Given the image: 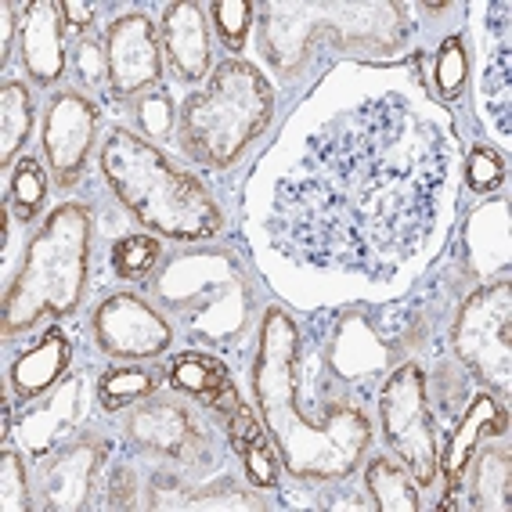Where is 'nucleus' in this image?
<instances>
[{"instance_id": "1", "label": "nucleus", "mask_w": 512, "mask_h": 512, "mask_svg": "<svg viewBox=\"0 0 512 512\" xmlns=\"http://www.w3.org/2000/svg\"><path fill=\"white\" fill-rule=\"evenodd\" d=\"M444 166L440 134L397 94L365 101L311 134L278 181L275 246L314 267L394 275L430 231Z\"/></svg>"}, {"instance_id": "2", "label": "nucleus", "mask_w": 512, "mask_h": 512, "mask_svg": "<svg viewBox=\"0 0 512 512\" xmlns=\"http://www.w3.org/2000/svg\"><path fill=\"white\" fill-rule=\"evenodd\" d=\"M296 368H300V332L282 307H271L260 325L253 361V394L264 415L267 437L275 440L285 469L300 480H343L350 476L368 444L372 426L350 401H336L329 415L303 419L296 404Z\"/></svg>"}, {"instance_id": "3", "label": "nucleus", "mask_w": 512, "mask_h": 512, "mask_svg": "<svg viewBox=\"0 0 512 512\" xmlns=\"http://www.w3.org/2000/svg\"><path fill=\"white\" fill-rule=\"evenodd\" d=\"M101 174L145 228L177 242H206L224 228V213L210 192L159 152L156 145L130 130H112L101 145Z\"/></svg>"}, {"instance_id": "4", "label": "nucleus", "mask_w": 512, "mask_h": 512, "mask_svg": "<svg viewBox=\"0 0 512 512\" xmlns=\"http://www.w3.org/2000/svg\"><path fill=\"white\" fill-rule=\"evenodd\" d=\"M264 19L267 62L282 76L300 73L307 44L332 37L347 51L361 55H390L408 37L404 8L394 0H285V4H260Z\"/></svg>"}, {"instance_id": "5", "label": "nucleus", "mask_w": 512, "mask_h": 512, "mask_svg": "<svg viewBox=\"0 0 512 512\" xmlns=\"http://www.w3.org/2000/svg\"><path fill=\"white\" fill-rule=\"evenodd\" d=\"M87 260H91V213L76 202H65L47 213L19 278L4 293V311H0L4 332L15 336L44 318L76 314L87 289Z\"/></svg>"}, {"instance_id": "6", "label": "nucleus", "mask_w": 512, "mask_h": 512, "mask_svg": "<svg viewBox=\"0 0 512 512\" xmlns=\"http://www.w3.org/2000/svg\"><path fill=\"white\" fill-rule=\"evenodd\" d=\"M275 91L249 62H224L213 69L206 91L184 101L177 141L195 163L228 170L271 123Z\"/></svg>"}, {"instance_id": "7", "label": "nucleus", "mask_w": 512, "mask_h": 512, "mask_svg": "<svg viewBox=\"0 0 512 512\" xmlns=\"http://www.w3.org/2000/svg\"><path fill=\"white\" fill-rule=\"evenodd\" d=\"M379 422H383L386 440L394 444L401 462L412 469L415 484H433L440 469V451L426 375L419 365H401L386 379L383 394H379Z\"/></svg>"}, {"instance_id": "8", "label": "nucleus", "mask_w": 512, "mask_h": 512, "mask_svg": "<svg viewBox=\"0 0 512 512\" xmlns=\"http://www.w3.org/2000/svg\"><path fill=\"white\" fill-rule=\"evenodd\" d=\"M455 354L494 390L512 383V289L494 282L473 293L455 321Z\"/></svg>"}, {"instance_id": "9", "label": "nucleus", "mask_w": 512, "mask_h": 512, "mask_svg": "<svg viewBox=\"0 0 512 512\" xmlns=\"http://www.w3.org/2000/svg\"><path fill=\"white\" fill-rule=\"evenodd\" d=\"M163 76V47L145 15H123L105 33V80L116 98L152 91Z\"/></svg>"}, {"instance_id": "10", "label": "nucleus", "mask_w": 512, "mask_h": 512, "mask_svg": "<svg viewBox=\"0 0 512 512\" xmlns=\"http://www.w3.org/2000/svg\"><path fill=\"white\" fill-rule=\"evenodd\" d=\"M94 339L109 357H159L170 347V321L138 296L116 293L94 311Z\"/></svg>"}, {"instance_id": "11", "label": "nucleus", "mask_w": 512, "mask_h": 512, "mask_svg": "<svg viewBox=\"0 0 512 512\" xmlns=\"http://www.w3.org/2000/svg\"><path fill=\"white\" fill-rule=\"evenodd\" d=\"M94 130H98V109L83 94L65 91L51 101L44 119V152L55 170L58 184H76L91 152Z\"/></svg>"}, {"instance_id": "12", "label": "nucleus", "mask_w": 512, "mask_h": 512, "mask_svg": "<svg viewBox=\"0 0 512 512\" xmlns=\"http://www.w3.org/2000/svg\"><path fill=\"white\" fill-rule=\"evenodd\" d=\"M19 58L40 87H55L65 73V15L58 0H33L19 22Z\"/></svg>"}, {"instance_id": "13", "label": "nucleus", "mask_w": 512, "mask_h": 512, "mask_svg": "<svg viewBox=\"0 0 512 512\" xmlns=\"http://www.w3.org/2000/svg\"><path fill=\"white\" fill-rule=\"evenodd\" d=\"M210 26L206 8L195 0H177L163 11V55L174 73L188 83H199L210 69Z\"/></svg>"}, {"instance_id": "14", "label": "nucleus", "mask_w": 512, "mask_h": 512, "mask_svg": "<svg viewBox=\"0 0 512 512\" xmlns=\"http://www.w3.org/2000/svg\"><path fill=\"white\" fill-rule=\"evenodd\" d=\"M505 430H509V419H505L502 404L494 401L491 394L473 397L466 419L458 422L455 437H451L448 451L440 455V469H444V480H448L451 491H458V484H462V476H466L469 462H473V451L480 448V440L505 437Z\"/></svg>"}, {"instance_id": "15", "label": "nucleus", "mask_w": 512, "mask_h": 512, "mask_svg": "<svg viewBox=\"0 0 512 512\" xmlns=\"http://www.w3.org/2000/svg\"><path fill=\"white\" fill-rule=\"evenodd\" d=\"M170 386H177V390H184V394H192V397H202V401L210 404L213 412L224 415V419L242 404V397H238L235 383L228 379L224 365L206 354L177 357L174 365H170Z\"/></svg>"}, {"instance_id": "16", "label": "nucleus", "mask_w": 512, "mask_h": 512, "mask_svg": "<svg viewBox=\"0 0 512 512\" xmlns=\"http://www.w3.org/2000/svg\"><path fill=\"white\" fill-rule=\"evenodd\" d=\"M130 433H134V440H141L145 448L159 451V455H174V458L184 455V451H192L195 440H199L188 412L166 401H152V404H145L141 412H134Z\"/></svg>"}, {"instance_id": "17", "label": "nucleus", "mask_w": 512, "mask_h": 512, "mask_svg": "<svg viewBox=\"0 0 512 512\" xmlns=\"http://www.w3.org/2000/svg\"><path fill=\"white\" fill-rule=\"evenodd\" d=\"M69 357H73V347H69L65 332L51 329L37 347L26 350V354L15 361V368H11L15 394H19L22 401H33V397H40L44 390H51L65 375V368H69Z\"/></svg>"}, {"instance_id": "18", "label": "nucleus", "mask_w": 512, "mask_h": 512, "mask_svg": "<svg viewBox=\"0 0 512 512\" xmlns=\"http://www.w3.org/2000/svg\"><path fill=\"white\" fill-rule=\"evenodd\" d=\"M365 487L379 512H419V487L412 469L397 458H375L365 473Z\"/></svg>"}, {"instance_id": "19", "label": "nucleus", "mask_w": 512, "mask_h": 512, "mask_svg": "<svg viewBox=\"0 0 512 512\" xmlns=\"http://www.w3.org/2000/svg\"><path fill=\"white\" fill-rule=\"evenodd\" d=\"M480 98H484V109L491 112L498 134L509 138V112H512V47L509 37H498V47L484 62V80H480Z\"/></svg>"}, {"instance_id": "20", "label": "nucleus", "mask_w": 512, "mask_h": 512, "mask_svg": "<svg viewBox=\"0 0 512 512\" xmlns=\"http://www.w3.org/2000/svg\"><path fill=\"white\" fill-rule=\"evenodd\" d=\"M33 130V98L26 83L0 87V166H11Z\"/></svg>"}, {"instance_id": "21", "label": "nucleus", "mask_w": 512, "mask_h": 512, "mask_svg": "<svg viewBox=\"0 0 512 512\" xmlns=\"http://www.w3.org/2000/svg\"><path fill=\"white\" fill-rule=\"evenodd\" d=\"M101 455L94 448H76L51 469V509H80L87 484H91L94 469Z\"/></svg>"}, {"instance_id": "22", "label": "nucleus", "mask_w": 512, "mask_h": 512, "mask_svg": "<svg viewBox=\"0 0 512 512\" xmlns=\"http://www.w3.org/2000/svg\"><path fill=\"white\" fill-rule=\"evenodd\" d=\"M152 390H156V375L145 372V368H112V372L101 375L98 383V397L109 412L145 401V397H152Z\"/></svg>"}, {"instance_id": "23", "label": "nucleus", "mask_w": 512, "mask_h": 512, "mask_svg": "<svg viewBox=\"0 0 512 512\" xmlns=\"http://www.w3.org/2000/svg\"><path fill=\"white\" fill-rule=\"evenodd\" d=\"M159 249L156 238L148 235H127L119 238L116 246H112V267H116L119 278H130V282H141V278L152 275V267L159 264Z\"/></svg>"}, {"instance_id": "24", "label": "nucleus", "mask_w": 512, "mask_h": 512, "mask_svg": "<svg viewBox=\"0 0 512 512\" xmlns=\"http://www.w3.org/2000/svg\"><path fill=\"white\" fill-rule=\"evenodd\" d=\"M476 509H509V455L487 451L476 469Z\"/></svg>"}, {"instance_id": "25", "label": "nucleus", "mask_w": 512, "mask_h": 512, "mask_svg": "<svg viewBox=\"0 0 512 512\" xmlns=\"http://www.w3.org/2000/svg\"><path fill=\"white\" fill-rule=\"evenodd\" d=\"M44 195H47V177L40 170L37 159H22L15 166V174H11V206L19 213V220H33L37 210L44 206Z\"/></svg>"}, {"instance_id": "26", "label": "nucleus", "mask_w": 512, "mask_h": 512, "mask_svg": "<svg viewBox=\"0 0 512 512\" xmlns=\"http://www.w3.org/2000/svg\"><path fill=\"white\" fill-rule=\"evenodd\" d=\"M253 11H256V4H249V0H217V4H210L217 37H220V44L228 47L231 55H238V51L246 47Z\"/></svg>"}, {"instance_id": "27", "label": "nucleus", "mask_w": 512, "mask_h": 512, "mask_svg": "<svg viewBox=\"0 0 512 512\" xmlns=\"http://www.w3.org/2000/svg\"><path fill=\"white\" fill-rule=\"evenodd\" d=\"M466 73H469L466 44L458 37H448L440 44L437 65H433V83H437L440 98H458L462 87H466Z\"/></svg>"}, {"instance_id": "28", "label": "nucleus", "mask_w": 512, "mask_h": 512, "mask_svg": "<svg viewBox=\"0 0 512 512\" xmlns=\"http://www.w3.org/2000/svg\"><path fill=\"white\" fill-rule=\"evenodd\" d=\"M0 509L4 512H29L33 509V498H29L26 484V466L15 451H4V462H0Z\"/></svg>"}, {"instance_id": "29", "label": "nucleus", "mask_w": 512, "mask_h": 512, "mask_svg": "<svg viewBox=\"0 0 512 512\" xmlns=\"http://www.w3.org/2000/svg\"><path fill=\"white\" fill-rule=\"evenodd\" d=\"M466 181L473 192L487 195L494 192L498 184L505 181V163L502 156L494 152L491 145H476L473 152H469V163H466Z\"/></svg>"}, {"instance_id": "30", "label": "nucleus", "mask_w": 512, "mask_h": 512, "mask_svg": "<svg viewBox=\"0 0 512 512\" xmlns=\"http://www.w3.org/2000/svg\"><path fill=\"white\" fill-rule=\"evenodd\" d=\"M238 455L246 458V473H249V480H253L256 487H264V491H267V487L278 484V458L271 455V448H267V433H264V437L249 440Z\"/></svg>"}, {"instance_id": "31", "label": "nucleus", "mask_w": 512, "mask_h": 512, "mask_svg": "<svg viewBox=\"0 0 512 512\" xmlns=\"http://www.w3.org/2000/svg\"><path fill=\"white\" fill-rule=\"evenodd\" d=\"M138 116H141V130H145L148 138H163L174 127V101H170V94L152 91L148 98H141Z\"/></svg>"}, {"instance_id": "32", "label": "nucleus", "mask_w": 512, "mask_h": 512, "mask_svg": "<svg viewBox=\"0 0 512 512\" xmlns=\"http://www.w3.org/2000/svg\"><path fill=\"white\" fill-rule=\"evenodd\" d=\"M76 55H80V80L83 83H94L98 76H105V55H98V47L91 40H83L76 47Z\"/></svg>"}, {"instance_id": "33", "label": "nucleus", "mask_w": 512, "mask_h": 512, "mask_svg": "<svg viewBox=\"0 0 512 512\" xmlns=\"http://www.w3.org/2000/svg\"><path fill=\"white\" fill-rule=\"evenodd\" d=\"M62 15H65V26H73V29H87L94 19V8L91 4H80V0H62Z\"/></svg>"}]
</instances>
